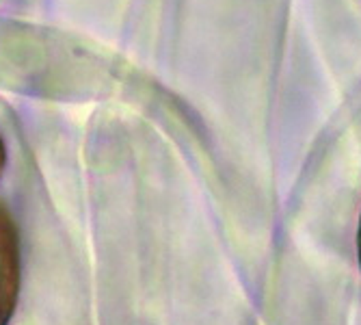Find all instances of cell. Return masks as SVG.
Instances as JSON below:
<instances>
[{
  "instance_id": "obj_1",
  "label": "cell",
  "mask_w": 361,
  "mask_h": 325,
  "mask_svg": "<svg viewBox=\"0 0 361 325\" xmlns=\"http://www.w3.org/2000/svg\"><path fill=\"white\" fill-rule=\"evenodd\" d=\"M20 295V235L9 208L0 202V325H9Z\"/></svg>"
},
{
  "instance_id": "obj_3",
  "label": "cell",
  "mask_w": 361,
  "mask_h": 325,
  "mask_svg": "<svg viewBox=\"0 0 361 325\" xmlns=\"http://www.w3.org/2000/svg\"><path fill=\"white\" fill-rule=\"evenodd\" d=\"M357 247H359V263H361V221H359V237H357Z\"/></svg>"
},
{
  "instance_id": "obj_2",
  "label": "cell",
  "mask_w": 361,
  "mask_h": 325,
  "mask_svg": "<svg viewBox=\"0 0 361 325\" xmlns=\"http://www.w3.org/2000/svg\"><path fill=\"white\" fill-rule=\"evenodd\" d=\"M7 165V150H5V143H3V137H0V174H3Z\"/></svg>"
}]
</instances>
